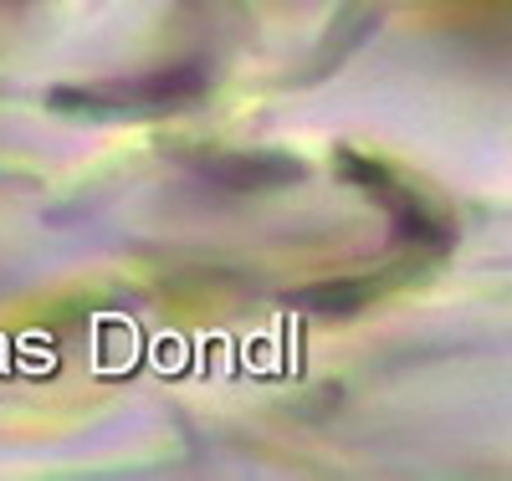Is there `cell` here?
Returning <instances> with one entry per match:
<instances>
[{"label":"cell","mask_w":512,"mask_h":481,"mask_svg":"<svg viewBox=\"0 0 512 481\" xmlns=\"http://www.w3.org/2000/svg\"><path fill=\"white\" fill-rule=\"evenodd\" d=\"M205 93V72L185 67V72H154V77H134V82H103L88 93H57L52 103H77L82 113H159V108H185L190 98Z\"/></svg>","instance_id":"obj_1"}]
</instances>
